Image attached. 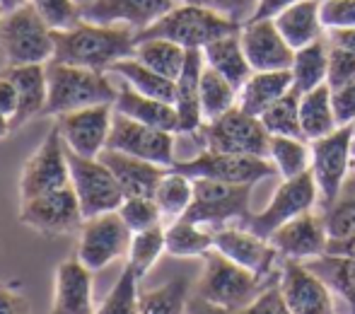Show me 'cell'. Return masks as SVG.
Segmentation results:
<instances>
[{
    "mask_svg": "<svg viewBox=\"0 0 355 314\" xmlns=\"http://www.w3.org/2000/svg\"><path fill=\"white\" fill-rule=\"evenodd\" d=\"M261 123L271 136H290L302 138V126H300V92L290 89L285 92L276 104L261 114Z\"/></svg>",
    "mask_w": 355,
    "mask_h": 314,
    "instance_id": "60d3db41",
    "label": "cell"
},
{
    "mask_svg": "<svg viewBox=\"0 0 355 314\" xmlns=\"http://www.w3.org/2000/svg\"><path fill=\"white\" fill-rule=\"evenodd\" d=\"M138 314H189V281L179 276L164 286L141 290Z\"/></svg>",
    "mask_w": 355,
    "mask_h": 314,
    "instance_id": "d590c367",
    "label": "cell"
},
{
    "mask_svg": "<svg viewBox=\"0 0 355 314\" xmlns=\"http://www.w3.org/2000/svg\"><path fill=\"white\" fill-rule=\"evenodd\" d=\"M324 29H355V0H322Z\"/></svg>",
    "mask_w": 355,
    "mask_h": 314,
    "instance_id": "c3c4849f",
    "label": "cell"
},
{
    "mask_svg": "<svg viewBox=\"0 0 355 314\" xmlns=\"http://www.w3.org/2000/svg\"><path fill=\"white\" fill-rule=\"evenodd\" d=\"M278 288L293 314H334L331 288L317 271L297 259L283 261Z\"/></svg>",
    "mask_w": 355,
    "mask_h": 314,
    "instance_id": "e0dca14e",
    "label": "cell"
},
{
    "mask_svg": "<svg viewBox=\"0 0 355 314\" xmlns=\"http://www.w3.org/2000/svg\"><path fill=\"white\" fill-rule=\"evenodd\" d=\"M198 133H201L203 150L268 157L271 133L263 128L261 119L252 116L239 107H232L223 116L206 121Z\"/></svg>",
    "mask_w": 355,
    "mask_h": 314,
    "instance_id": "8992f818",
    "label": "cell"
},
{
    "mask_svg": "<svg viewBox=\"0 0 355 314\" xmlns=\"http://www.w3.org/2000/svg\"><path fill=\"white\" fill-rule=\"evenodd\" d=\"M5 78L12 80L17 89V112L10 119L12 131L22 128L32 119L44 116L49 99V80H46V63H34V66H5Z\"/></svg>",
    "mask_w": 355,
    "mask_h": 314,
    "instance_id": "cb8c5ba5",
    "label": "cell"
},
{
    "mask_svg": "<svg viewBox=\"0 0 355 314\" xmlns=\"http://www.w3.org/2000/svg\"><path fill=\"white\" fill-rule=\"evenodd\" d=\"M242 29V22L225 17L220 12H213L208 8H198V5L177 3L169 12H164L159 19H155L150 27L141 29L136 34L138 39H169V42L179 44L184 49H206L215 39L225 37Z\"/></svg>",
    "mask_w": 355,
    "mask_h": 314,
    "instance_id": "277c9868",
    "label": "cell"
},
{
    "mask_svg": "<svg viewBox=\"0 0 355 314\" xmlns=\"http://www.w3.org/2000/svg\"><path fill=\"white\" fill-rule=\"evenodd\" d=\"M174 136L177 133L145 126L141 121H133V119L114 112L107 148L148 159V162L162 164V167H172L177 162V157H174Z\"/></svg>",
    "mask_w": 355,
    "mask_h": 314,
    "instance_id": "5bb4252c",
    "label": "cell"
},
{
    "mask_svg": "<svg viewBox=\"0 0 355 314\" xmlns=\"http://www.w3.org/2000/svg\"><path fill=\"white\" fill-rule=\"evenodd\" d=\"M268 242L276 247V252L285 259H317L322 254H327L329 247V232L324 225L322 213L307 211L302 216L293 218L285 225L278 227Z\"/></svg>",
    "mask_w": 355,
    "mask_h": 314,
    "instance_id": "d6986e66",
    "label": "cell"
},
{
    "mask_svg": "<svg viewBox=\"0 0 355 314\" xmlns=\"http://www.w3.org/2000/svg\"><path fill=\"white\" fill-rule=\"evenodd\" d=\"M252 186L254 184L193 179V201L184 218L211 227V230L230 225L232 220H247Z\"/></svg>",
    "mask_w": 355,
    "mask_h": 314,
    "instance_id": "52a82bcc",
    "label": "cell"
},
{
    "mask_svg": "<svg viewBox=\"0 0 355 314\" xmlns=\"http://www.w3.org/2000/svg\"><path fill=\"white\" fill-rule=\"evenodd\" d=\"M164 239H167V254L179 259L206 256L215 249V230L187 218L164 225Z\"/></svg>",
    "mask_w": 355,
    "mask_h": 314,
    "instance_id": "1f68e13d",
    "label": "cell"
},
{
    "mask_svg": "<svg viewBox=\"0 0 355 314\" xmlns=\"http://www.w3.org/2000/svg\"><path fill=\"white\" fill-rule=\"evenodd\" d=\"M317 203L319 191L312 172L297 174L293 179H283V184L276 189L268 206L261 213H257V216H249L244 220V227H249L252 232L268 239L281 225L293 220V218L302 216V213L312 211Z\"/></svg>",
    "mask_w": 355,
    "mask_h": 314,
    "instance_id": "7c38bea8",
    "label": "cell"
},
{
    "mask_svg": "<svg viewBox=\"0 0 355 314\" xmlns=\"http://www.w3.org/2000/svg\"><path fill=\"white\" fill-rule=\"evenodd\" d=\"M203 61H206L208 68H213V71H218L223 78H227L237 89L242 87V85L247 82V78L254 73L247 61V53H244V49H242L239 32L225 34V37L208 44V46L203 49Z\"/></svg>",
    "mask_w": 355,
    "mask_h": 314,
    "instance_id": "f1b7e54d",
    "label": "cell"
},
{
    "mask_svg": "<svg viewBox=\"0 0 355 314\" xmlns=\"http://www.w3.org/2000/svg\"><path fill=\"white\" fill-rule=\"evenodd\" d=\"M138 283L141 278L126 266L119 276L116 286L104 297L102 307H97L94 314H138V293H141Z\"/></svg>",
    "mask_w": 355,
    "mask_h": 314,
    "instance_id": "7bdbcfd3",
    "label": "cell"
},
{
    "mask_svg": "<svg viewBox=\"0 0 355 314\" xmlns=\"http://www.w3.org/2000/svg\"><path fill=\"white\" fill-rule=\"evenodd\" d=\"M268 159L276 167V172L283 179H293L297 174L309 172L312 152L304 138H290V136H271L268 143Z\"/></svg>",
    "mask_w": 355,
    "mask_h": 314,
    "instance_id": "8d00e7d4",
    "label": "cell"
},
{
    "mask_svg": "<svg viewBox=\"0 0 355 314\" xmlns=\"http://www.w3.org/2000/svg\"><path fill=\"white\" fill-rule=\"evenodd\" d=\"M167 252V239H164V225L150 227L143 232H133L131 247H128V263L126 266L136 273L138 278L148 276V271L159 261V256Z\"/></svg>",
    "mask_w": 355,
    "mask_h": 314,
    "instance_id": "ab89813d",
    "label": "cell"
},
{
    "mask_svg": "<svg viewBox=\"0 0 355 314\" xmlns=\"http://www.w3.org/2000/svg\"><path fill=\"white\" fill-rule=\"evenodd\" d=\"M19 223L42 235H68L83 227L85 216L80 211L73 186L44 193V196L19 201Z\"/></svg>",
    "mask_w": 355,
    "mask_h": 314,
    "instance_id": "9a60e30c",
    "label": "cell"
},
{
    "mask_svg": "<svg viewBox=\"0 0 355 314\" xmlns=\"http://www.w3.org/2000/svg\"><path fill=\"white\" fill-rule=\"evenodd\" d=\"M136 29L83 19L71 29H53V58L68 66L109 73L121 58L136 53Z\"/></svg>",
    "mask_w": 355,
    "mask_h": 314,
    "instance_id": "6da1fadb",
    "label": "cell"
},
{
    "mask_svg": "<svg viewBox=\"0 0 355 314\" xmlns=\"http://www.w3.org/2000/svg\"><path fill=\"white\" fill-rule=\"evenodd\" d=\"M237 92L239 89L223 78L213 68H203L201 76V112L203 121H213V119L223 116L232 107H237Z\"/></svg>",
    "mask_w": 355,
    "mask_h": 314,
    "instance_id": "74e56055",
    "label": "cell"
},
{
    "mask_svg": "<svg viewBox=\"0 0 355 314\" xmlns=\"http://www.w3.org/2000/svg\"><path fill=\"white\" fill-rule=\"evenodd\" d=\"M68 150V148H66ZM68 167H71V186L78 196L80 211L85 220L102 213L119 211L126 193L119 186L112 169L99 157H83L68 150Z\"/></svg>",
    "mask_w": 355,
    "mask_h": 314,
    "instance_id": "9c48e42d",
    "label": "cell"
},
{
    "mask_svg": "<svg viewBox=\"0 0 355 314\" xmlns=\"http://www.w3.org/2000/svg\"><path fill=\"white\" fill-rule=\"evenodd\" d=\"M353 167H355V162H353Z\"/></svg>",
    "mask_w": 355,
    "mask_h": 314,
    "instance_id": "e7e4bbea",
    "label": "cell"
},
{
    "mask_svg": "<svg viewBox=\"0 0 355 314\" xmlns=\"http://www.w3.org/2000/svg\"><path fill=\"white\" fill-rule=\"evenodd\" d=\"M133 56L148 68H153L159 76L177 80L179 73L184 71V63H187L189 49L179 46V44L169 42V39L150 37V39H138L136 53Z\"/></svg>",
    "mask_w": 355,
    "mask_h": 314,
    "instance_id": "e575fe53",
    "label": "cell"
},
{
    "mask_svg": "<svg viewBox=\"0 0 355 314\" xmlns=\"http://www.w3.org/2000/svg\"><path fill=\"white\" fill-rule=\"evenodd\" d=\"M334 114H336L338 126H353L355 121V80L348 85L331 89Z\"/></svg>",
    "mask_w": 355,
    "mask_h": 314,
    "instance_id": "f907efd6",
    "label": "cell"
},
{
    "mask_svg": "<svg viewBox=\"0 0 355 314\" xmlns=\"http://www.w3.org/2000/svg\"><path fill=\"white\" fill-rule=\"evenodd\" d=\"M10 133H12V121H10L8 114L0 112V141H3V138H8Z\"/></svg>",
    "mask_w": 355,
    "mask_h": 314,
    "instance_id": "91938a15",
    "label": "cell"
},
{
    "mask_svg": "<svg viewBox=\"0 0 355 314\" xmlns=\"http://www.w3.org/2000/svg\"><path fill=\"white\" fill-rule=\"evenodd\" d=\"M206 61H203V49H189L187 63L179 78L174 80V109L179 119V133H198L203 128V112H201V76Z\"/></svg>",
    "mask_w": 355,
    "mask_h": 314,
    "instance_id": "603a6c76",
    "label": "cell"
},
{
    "mask_svg": "<svg viewBox=\"0 0 355 314\" xmlns=\"http://www.w3.org/2000/svg\"><path fill=\"white\" fill-rule=\"evenodd\" d=\"M78 232L80 237H78V254L75 256L92 273L102 271L109 263L126 256L133 237V232L128 230L126 223L119 216V211L87 218Z\"/></svg>",
    "mask_w": 355,
    "mask_h": 314,
    "instance_id": "8fae6325",
    "label": "cell"
},
{
    "mask_svg": "<svg viewBox=\"0 0 355 314\" xmlns=\"http://www.w3.org/2000/svg\"><path fill=\"white\" fill-rule=\"evenodd\" d=\"M353 162H355V136H353Z\"/></svg>",
    "mask_w": 355,
    "mask_h": 314,
    "instance_id": "94428289",
    "label": "cell"
},
{
    "mask_svg": "<svg viewBox=\"0 0 355 314\" xmlns=\"http://www.w3.org/2000/svg\"><path fill=\"white\" fill-rule=\"evenodd\" d=\"M0 51L8 66L49 63L53 58V29L27 3L0 17Z\"/></svg>",
    "mask_w": 355,
    "mask_h": 314,
    "instance_id": "5b68a950",
    "label": "cell"
},
{
    "mask_svg": "<svg viewBox=\"0 0 355 314\" xmlns=\"http://www.w3.org/2000/svg\"><path fill=\"white\" fill-rule=\"evenodd\" d=\"M252 71H290L295 49L283 39L273 19H247L239 29Z\"/></svg>",
    "mask_w": 355,
    "mask_h": 314,
    "instance_id": "ac0fdd59",
    "label": "cell"
},
{
    "mask_svg": "<svg viewBox=\"0 0 355 314\" xmlns=\"http://www.w3.org/2000/svg\"><path fill=\"white\" fill-rule=\"evenodd\" d=\"M309 268L317 271L327 281V286L355 310V259L322 254V256L312 259Z\"/></svg>",
    "mask_w": 355,
    "mask_h": 314,
    "instance_id": "f35d334b",
    "label": "cell"
},
{
    "mask_svg": "<svg viewBox=\"0 0 355 314\" xmlns=\"http://www.w3.org/2000/svg\"><path fill=\"white\" fill-rule=\"evenodd\" d=\"M46 80L49 99L44 116H61L94 104H114L119 94V87L109 80L107 73L58 61L46 63Z\"/></svg>",
    "mask_w": 355,
    "mask_h": 314,
    "instance_id": "7a4b0ae2",
    "label": "cell"
},
{
    "mask_svg": "<svg viewBox=\"0 0 355 314\" xmlns=\"http://www.w3.org/2000/svg\"><path fill=\"white\" fill-rule=\"evenodd\" d=\"M327 39L334 46L348 49V51L355 53V29H329Z\"/></svg>",
    "mask_w": 355,
    "mask_h": 314,
    "instance_id": "9f6ffc18",
    "label": "cell"
},
{
    "mask_svg": "<svg viewBox=\"0 0 355 314\" xmlns=\"http://www.w3.org/2000/svg\"><path fill=\"white\" fill-rule=\"evenodd\" d=\"M99 159L112 169V174L116 177L119 186L123 189L126 196H155V189L169 169L162 167V164L148 162V159L126 155V152L109 150V148L102 150Z\"/></svg>",
    "mask_w": 355,
    "mask_h": 314,
    "instance_id": "d4e9b609",
    "label": "cell"
},
{
    "mask_svg": "<svg viewBox=\"0 0 355 314\" xmlns=\"http://www.w3.org/2000/svg\"><path fill=\"white\" fill-rule=\"evenodd\" d=\"M172 169L187 174L191 179H215L227 184H257L261 179L276 174V167L268 157L232 155V152L203 150L191 159L174 162Z\"/></svg>",
    "mask_w": 355,
    "mask_h": 314,
    "instance_id": "4fadbf2b",
    "label": "cell"
},
{
    "mask_svg": "<svg viewBox=\"0 0 355 314\" xmlns=\"http://www.w3.org/2000/svg\"><path fill=\"white\" fill-rule=\"evenodd\" d=\"M309 172L319 191V206L329 208L341 193L353 167V128L338 126L334 133L309 143Z\"/></svg>",
    "mask_w": 355,
    "mask_h": 314,
    "instance_id": "ba28073f",
    "label": "cell"
},
{
    "mask_svg": "<svg viewBox=\"0 0 355 314\" xmlns=\"http://www.w3.org/2000/svg\"><path fill=\"white\" fill-rule=\"evenodd\" d=\"M329 39H317V42L307 44V46L297 49L293 56V66H290V76H293V87L300 94L309 92L314 87L327 85L329 76Z\"/></svg>",
    "mask_w": 355,
    "mask_h": 314,
    "instance_id": "4dcf8cb0",
    "label": "cell"
},
{
    "mask_svg": "<svg viewBox=\"0 0 355 314\" xmlns=\"http://www.w3.org/2000/svg\"><path fill=\"white\" fill-rule=\"evenodd\" d=\"M92 271L80 259H66L56 268L51 314H94Z\"/></svg>",
    "mask_w": 355,
    "mask_h": 314,
    "instance_id": "7402d4cb",
    "label": "cell"
},
{
    "mask_svg": "<svg viewBox=\"0 0 355 314\" xmlns=\"http://www.w3.org/2000/svg\"><path fill=\"white\" fill-rule=\"evenodd\" d=\"M0 112L8 114L10 119L17 112V89H15L12 80L5 78L3 73H0Z\"/></svg>",
    "mask_w": 355,
    "mask_h": 314,
    "instance_id": "db71d44e",
    "label": "cell"
},
{
    "mask_svg": "<svg viewBox=\"0 0 355 314\" xmlns=\"http://www.w3.org/2000/svg\"><path fill=\"white\" fill-rule=\"evenodd\" d=\"M119 216L131 232H143L150 227L164 225L162 213H159L153 196H126L119 206Z\"/></svg>",
    "mask_w": 355,
    "mask_h": 314,
    "instance_id": "ee69618b",
    "label": "cell"
},
{
    "mask_svg": "<svg viewBox=\"0 0 355 314\" xmlns=\"http://www.w3.org/2000/svg\"><path fill=\"white\" fill-rule=\"evenodd\" d=\"M295 3H300V0H257V8H254V15L249 19H273Z\"/></svg>",
    "mask_w": 355,
    "mask_h": 314,
    "instance_id": "f5cc1de1",
    "label": "cell"
},
{
    "mask_svg": "<svg viewBox=\"0 0 355 314\" xmlns=\"http://www.w3.org/2000/svg\"><path fill=\"white\" fill-rule=\"evenodd\" d=\"M71 186V167H68V150L61 138L58 126L44 136L42 146L24 162L19 174V201L44 196Z\"/></svg>",
    "mask_w": 355,
    "mask_h": 314,
    "instance_id": "30bf717a",
    "label": "cell"
},
{
    "mask_svg": "<svg viewBox=\"0 0 355 314\" xmlns=\"http://www.w3.org/2000/svg\"><path fill=\"white\" fill-rule=\"evenodd\" d=\"M234 314H293V312H290L278 283H268L244 310H239Z\"/></svg>",
    "mask_w": 355,
    "mask_h": 314,
    "instance_id": "7dc6e473",
    "label": "cell"
},
{
    "mask_svg": "<svg viewBox=\"0 0 355 314\" xmlns=\"http://www.w3.org/2000/svg\"><path fill=\"white\" fill-rule=\"evenodd\" d=\"M215 249L261 278L271 276L276 256H281L266 237L257 235L249 227H218L215 230Z\"/></svg>",
    "mask_w": 355,
    "mask_h": 314,
    "instance_id": "ffe728a7",
    "label": "cell"
},
{
    "mask_svg": "<svg viewBox=\"0 0 355 314\" xmlns=\"http://www.w3.org/2000/svg\"><path fill=\"white\" fill-rule=\"evenodd\" d=\"M189 314H227V312H223V310H218V307L193 297V300H189Z\"/></svg>",
    "mask_w": 355,
    "mask_h": 314,
    "instance_id": "6f0895ef",
    "label": "cell"
},
{
    "mask_svg": "<svg viewBox=\"0 0 355 314\" xmlns=\"http://www.w3.org/2000/svg\"><path fill=\"white\" fill-rule=\"evenodd\" d=\"M153 198L157 203L159 213H162L164 225H169V223L187 216L189 206L193 201V179L169 167L167 174L162 177V182L155 189Z\"/></svg>",
    "mask_w": 355,
    "mask_h": 314,
    "instance_id": "836d02e7",
    "label": "cell"
},
{
    "mask_svg": "<svg viewBox=\"0 0 355 314\" xmlns=\"http://www.w3.org/2000/svg\"><path fill=\"white\" fill-rule=\"evenodd\" d=\"M327 254H331V256L355 259V235H348V237H341V239H329Z\"/></svg>",
    "mask_w": 355,
    "mask_h": 314,
    "instance_id": "11a10c76",
    "label": "cell"
},
{
    "mask_svg": "<svg viewBox=\"0 0 355 314\" xmlns=\"http://www.w3.org/2000/svg\"><path fill=\"white\" fill-rule=\"evenodd\" d=\"M351 128H353V136H355V121H353V126H351Z\"/></svg>",
    "mask_w": 355,
    "mask_h": 314,
    "instance_id": "6125c7cd",
    "label": "cell"
},
{
    "mask_svg": "<svg viewBox=\"0 0 355 314\" xmlns=\"http://www.w3.org/2000/svg\"><path fill=\"white\" fill-rule=\"evenodd\" d=\"M273 22L295 51L327 34L322 22V0H300L285 8L281 15H276Z\"/></svg>",
    "mask_w": 355,
    "mask_h": 314,
    "instance_id": "4316f807",
    "label": "cell"
},
{
    "mask_svg": "<svg viewBox=\"0 0 355 314\" xmlns=\"http://www.w3.org/2000/svg\"><path fill=\"white\" fill-rule=\"evenodd\" d=\"M203 261L206 263L196 283V297L227 314L244 310L268 286L266 278L234 263L218 249L208 252Z\"/></svg>",
    "mask_w": 355,
    "mask_h": 314,
    "instance_id": "3957f363",
    "label": "cell"
},
{
    "mask_svg": "<svg viewBox=\"0 0 355 314\" xmlns=\"http://www.w3.org/2000/svg\"><path fill=\"white\" fill-rule=\"evenodd\" d=\"M324 225H327L329 239H341L355 235V174L346 179L341 193L329 208L322 211Z\"/></svg>",
    "mask_w": 355,
    "mask_h": 314,
    "instance_id": "b9f144b4",
    "label": "cell"
},
{
    "mask_svg": "<svg viewBox=\"0 0 355 314\" xmlns=\"http://www.w3.org/2000/svg\"><path fill=\"white\" fill-rule=\"evenodd\" d=\"M0 314H29V302L22 293L0 283Z\"/></svg>",
    "mask_w": 355,
    "mask_h": 314,
    "instance_id": "816d5d0a",
    "label": "cell"
},
{
    "mask_svg": "<svg viewBox=\"0 0 355 314\" xmlns=\"http://www.w3.org/2000/svg\"><path fill=\"white\" fill-rule=\"evenodd\" d=\"M174 5L177 0H89L83 5V19L97 24H126L138 34Z\"/></svg>",
    "mask_w": 355,
    "mask_h": 314,
    "instance_id": "44dd1931",
    "label": "cell"
},
{
    "mask_svg": "<svg viewBox=\"0 0 355 314\" xmlns=\"http://www.w3.org/2000/svg\"><path fill=\"white\" fill-rule=\"evenodd\" d=\"M109 73L119 76L123 82L131 85L136 92L145 94V97H155V99H162V102L174 104V89H177L174 80L155 73L153 68H148L145 63H141L136 56H128V58L116 61Z\"/></svg>",
    "mask_w": 355,
    "mask_h": 314,
    "instance_id": "d6a6232c",
    "label": "cell"
},
{
    "mask_svg": "<svg viewBox=\"0 0 355 314\" xmlns=\"http://www.w3.org/2000/svg\"><path fill=\"white\" fill-rule=\"evenodd\" d=\"M353 80H355V53L331 44V49H329L327 85L331 89H336V87H341V85L353 82Z\"/></svg>",
    "mask_w": 355,
    "mask_h": 314,
    "instance_id": "bcb514c9",
    "label": "cell"
},
{
    "mask_svg": "<svg viewBox=\"0 0 355 314\" xmlns=\"http://www.w3.org/2000/svg\"><path fill=\"white\" fill-rule=\"evenodd\" d=\"M177 3H189V5H198V8H208L213 12H220L225 17L234 19V22H247L254 15L257 3L254 0H177Z\"/></svg>",
    "mask_w": 355,
    "mask_h": 314,
    "instance_id": "681fc988",
    "label": "cell"
},
{
    "mask_svg": "<svg viewBox=\"0 0 355 314\" xmlns=\"http://www.w3.org/2000/svg\"><path fill=\"white\" fill-rule=\"evenodd\" d=\"M29 0H0V12H12V10L22 8V5H27Z\"/></svg>",
    "mask_w": 355,
    "mask_h": 314,
    "instance_id": "680465c9",
    "label": "cell"
},
{
    "mask_svg": "<svg viewBox=\"0 0 355 314\" xmlns=\"http://www.w3.org/2000/svg\"><path fill=\"white\" fill-rule=\"evenodd\" d=\"M0 17H3V12H0Z\"/></svg>",
    "mask_w": 355,
    "mask_h": 314,
    "instance_id": "be15d7a7",
    "label": "cell"
},
{
    "mask_svg": "<svg viewBox=\"0 0 355 314\" xmlns=\"http://www.w3.org/2000/svg\"><path fill=\"white\" fill-rule=\"evenodd\" d=\"M300 126H302V138L309 143L329 136L338 128L329 85L300 94Z\"/></svg>",
    "mask_w": 355,
    "mask_h": 314,
    "instance_id": "f546056e",
    "label": "cell"
},
{
    "mask_svg": "<svg viewBox=\"0 0 355 314\" xmlns=\"http://www.w3.org/2000/svg\"><path fill=\"white\" fill-rule=\"evenodd\" d=\"M56 126L66 148L75 155L99 157L107 150L109 131H112L114 104H94V107L75 109L56 116Z\"/></svg>",
    "mask_w": 355,
    "mask_h": 314,
    "instance_id": "2e32d148",
    "label": "cell"
},
{
    "mask_svg": "<svg viewBox=\"0 0 355 314\" xmlns=\"http://www.w3.org/2000/svg\"><path fill=\"white\" fill-rule=\"evenodd\" d=\"M114 112L123 114V116L133 119V121H141L145 126L179 133V119H177L174 104L162 102V99H155V97H145V94L136 92V89L126 82L119 87Z\"/></svg>",
    "mask_w": 355,
    "mask_h": 314,
    "instance_id": "484cf974",
    "label": "cell"
},
{
    "mask_svg": "<svg viewBox=\"0 0 355 314\" xmlns=\"http://www.w3.org/2000/svg\"><path fill=\"white\" fill-rule=\"evenodd\" d=\"M254 3H257V0H254Z\"/></svg>",
    "mask_w": 355,
    "mask_h": 314,
    "instance_id": "03108f58",
    "label": "cell"
},
{
    "mask_svg": "<svg viewBox=\"0 0 355 314\" xmlns=\"http://www.w3.org/2000/svg\"><path fill=\"white\" fill-rule=\"evenodd\" d=\"M29 5L51 29H71L83 22V5L75 0H29Z\"/></svg>",
    "mask_w": 355,
    "mask_h": 314,
    "instance_id": "f6af8a7d",
    "label": "cell"
},
{
    "mask_svg": "<svg viewBox=\"0 0 355 314\" xmlns=\"http://www.w3.org/2000/svg\"><path fill=\"white\" fill-rule=\"evenodd\" d=\"M293 89L290 71H254L237 92V107L252 116H261L271 104Z\"/></svg>",
    "mask_w": 355,
    "mask_h": 314,
    "instance_id": "83f0119b",
    "label": "cell"
}]
</instances>
